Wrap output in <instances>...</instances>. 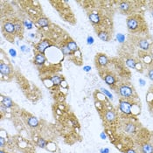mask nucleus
<instances>
[{
	"mask_svg": "<svg viewBox=\"0 0 153 153\" xmlns=\"http://www.w3.org/2000/svg\"><path fill=\"white\" fill-rule=\"evenodd\" d=\"M119 93H120V95H121L123 97H124V98H129V97H130L133 94L132 89L130 88V87H128V86H123V87H120Z\"/></svg>",
	"mask_w": 153,
	"mask_h": 153,
	"instance_id": "obj_1",
	"label": "nucleus"
},
{
	"mask_svg": "<svg viewBox=\"0 0 153 153\" xmlns=\"http://www.w3.org/2000/svg\"><path fill=\"white\" fill-rule=\"evenodd\" d=\"M120 109L122 112H124V114H130L131 113V105L130 103L125 101H120Z\"/></svg>",
	"mask_w": 153,
	"mask_h": 153,
	"instance_id": "obj_2",
	"label": "nucleus"
},
{
	"mask_svg": "<svg viewBox=\"0 0 153 153\" xmlns=\"http://www.w3.org/2000/svg\"><path fill=\"white\" fill-rule=\"evenodd\" d=\"M127 26L130 30H136L138 27V21L134 18H130L127 20Z\"/></svg>",
	"mask_w": 153,
	"mask_h": 153,
	"instance_id": "obj_3",
	"label": "nucleus"
},
{
	"mask_svg": "<svg viewBox=\"0 0 153 153\" xmlns=\"http://www.w3.org/2000/svg\"><path fill=\"white\" fill-rule=\"evenodd\" d=\"M50 46V44H49V42L47 41V40H44V41L40 42V43L37 46V50L39 51V53H43L45 51H46V48H48Z\"/></svg>",
	"mask_w": 153,
	"mask_h": 153,
	"instance_id": "obj_4",
	"label": "nucleus"
},
{
	"mask_svg": "<svg viewBox=\"0 0 153 153\" xmlns=\"http://www.w3.org/2000/svg\"><path fill=\"white\" fill-rule=\"evenodd\" d=\"M0 72H1L2 74L8 75L10 73V67L6 64H5L4 62H1V64H0Z\"/></svg>",
	"mask_w": 153,
	"mask_h": 153,
	"instance_id": "obj_5",
	"label": "nucleus"
},
{
	"mask_svg": "<svg viewBox=\"0 0 153 153\" xmlns=\"http://www.w3.org/2000/svg\"><path fill=\"white\" fill-rule=\"evenodd\" d=\"M46 62V57L41 53H39L35 56V63L38 65H42Z\"/></svg>",
	"mask_w": 153,
	"mask_h": 153,
	"instance_id": "obj_6",
	"label": "nucleus"
},
{
	"mask_svg": "<svg viewBox=\"0 0 153 153\" xmlns=\"http://www.w3.org/2000/svg\"><path fill=\"white\" fill-rule=\"evenodd\" d=\"M142 152L143 153H153V147L150 144H144L142 146Z\"/></svg>",
	"mask_w": 153,
	"mask_h": 153,
	"instance_id": "obj_7",
	"label": "nucleus"
},
{
	"mask_svg": "<svg viewBox=\"0 0 153 153\" xmlns=\"http://www.w3.org/2000/svg\"><path fill=\"white\" fill-rule=\"evenodd\" d=\"M4 27H5V30L7 32H9V33H13L15 32V25L12 23H5V25H4Z\"/></svg>",
	"mask_w": 153,
	"mask_h": 153,
	"instance_id": "obj_8",
	"label": "nucleus"
},
{
	"mask_svg": "<svg viewBox=\"0 0 153 153\" xmlns=\"http://www.w3.org/2000/svg\"><path fill=\"white\" fill-rule=\"evenodd\" d=\"M108 62H109V60H108V58L106 57V55L100 54L98 56L99 65H101V66H106V65L108 64Z\"/></svg>",
	"mask_w": 153,
	"mask_h": 153,
	"instance_id": "obj_9",
	"label": "nucleus"
},
{
	"mask_svg": "<svg viewBox=\"0 0 153 153\" xmlns=\"http://www.w3.org/2000/svg\"><path fill=\"white\" fill-rule=\"evenodd\" d=\"M89 19L92 23L94 24H98L100 22V17H99L98 14L95 13V12L89 14Z\"/></svg>",
	"mask_w": 153,
	"mask_h": 153,
	"instance_id": "obj_10",
	"label": "nucleus"
},
{
	"mask_svg": "<svg viewBox=\"0 0 153 153\" xmlns=\"http://www.w3.org/2000/svg\"><path fill=\"white\" fill-rule=\"evenodd\" d=\"M105 118L107 121L112 122V121H114V119L116 118V115H115L114 112L111 111V110H108L105 114Z\"/></svg>",
	"mask_w": 153,
	"mask_h": 153,
	"instance_id": "obj_11",
	"label": "nucleus"
},
{
	"mask_svg": "<svg viewBox=\"0 0 153 153\" xmlns=\"http://www.w3.org/2000/svg\"><path fill=\"white\" fill-rule=\"evenodd\" d=\"M2 104L5 106V108H11L13 105V102H12V100L10 98V97H5Z\"/></svg>",
	"mask_w": 153,
	"mask_h": 153,
	"instance_id": "obj_12",
	"label": "nucleus"
},
{
	"mask_svg": "<svg viewBox=\"0 0 153 153\" xmlns=\"http://www.w3.org/2000/svg\"><path fill=\"white\" fill-rule=\"evenodd\" d=\"M28 124L31 127H37L39 125V121H38V119L36 117H30L28 119Z\"/></svg>",
	"mask_w": 153,
	"mask_h": 153,
	"instance_id": "obj_13",
	"label": "nucleus"
},
{
	"mask_svg": "<svg viewBox=\"0 0 153 153\" xmlns=\"http://www.w3.org/2000/svg\"><path fill=\"white\" fill-rule=\"evenodd\" d=\"M105 82L107 83L108 85H113L115 83V78H114V76H112V75H110V74H108V75H106L105 76Z\"/></svg>",
	"mask_w": 153,
	"mask_h": 153,
	"instance_id": "obj_14",
	"label": "nucleus"
},
{
	"mask_svg": "<svg viewBox=\"0 0 153 153\" xmlns=\"http://www.w3.org/2000/svg\"><path fill=\"white\" fill-rule=\"evenodd\" d=\"M139 46L143 50H148L149 49V43L145 39H142L139 41Z\"/></svg>",
	"mask_w": 153,
	"mask_h": 153,
	"instance_id": "obj_15",
	"label": "nucleus"
},
{
	"mask_svg": "<svg viewBox=\"0 0 153 153\" xmlns=\"http://www.w3.org/2000/svg\"><path fill=\"white\" fill-rule=\"evenodd\" d=\"M38 23H39V25H40V26L45 27V26H47V25H49V21H48V19H46V18H39V20H38Z\"/></svg>",
	"mask_w": 153,
	"mask_h": 153,
	"instance_id": "obj_16",
	"label": "nucleus"
},
{
	"mask_svg": "<svg viewBox=\"0 0 153 153\" xmlns=\"http://www.w3.org/2000/svg\"><path fill=\"white\" fill-rule=\"evenodd\" d=\"M66 46H67V47L69 48L71 50V52L72 51H76L78 49V46H77V45H76V43L74 41H70V42H68V43L66 44Z\"/></svg>",
	"mask_w": 153,
	"mask_h": 153,
	"instance_id": "obj_17",
	"label": "nucleus"
},
{
	"mask_svg": "<svg viewBox=\"0 0 153 153\" xmlns=\"http://www.w3.org/2000/svg\"><path fill=\"white\" fill-rule=\"evenodd\" d=\"M98 37L102 41H108V40H109V35H108L107 32H100L98 33Z\"/></svg>",
	"mask_w": 153,
	"mask_h": 153,
	"instance_id": "obj_18",
	"label": "nucleus"
},
{
	"mask_svg": "<svg viewBox=\"0 0 153 153\" xmlns=\"http://www.w3.org/2000/svg\"><path fill=\"white\" fill-rule=\"evenodd\" d=\"M129 8H130V5L127 2H122L120 4V9L123 12H127L129 10Z\"/></svg>",
	"mask_w": 153,
	"mask_h": 153,
	"instance_id": "obj_19",
	"label": "nucleus"
},
{
	"mask_svg": "<svg viewBox=\"0 0 153 153\" xmlns=\"http://www.w3.org/2000/svg\"><path fill=\"white\" fill-rule=\"evenodd\" d=\"M126 65L130 67V68H136V62L134 59H129L126 60Z\"/></svg>",
	"mask_w": 153,
	"mask_h": 153,
	"instance_id": "obj_20",
	"label": "nucleus"
},
{
	"mask_svg": "<svg viewBox=\"0 0 153 153\" xmlns=\"http://www.w3.org/2000/svg\"><path fill=\"white\" fill-rule=\"evenodd\" d=\"M52 83H53V85H55V86H57V85L61 83V79H60V77H59V76H53V77L52 78Z\"/></svg>",
	"mask_w": 153,
	"mask_h": 153,
	"instance_id": "obj_21",
	"label": "nucleus"
},
{
	"mask_svg": "<svg viewBox=\"0 0 153 153\" xmlns=\"http://www.w3.org/2000/svg\"><path fill=\"white\" fill-rule=\"evenodd\" d=\"M125 130L128 133H133L134 131H135V126L133 125V124H127L126 127H125Z\"/></svg>",
	"mask_w": 153,
	"mask_h": 153,
	"instance_id": "obj_22",
	"label": "nucleus"
},
{
	"mask_svg": "<svg viewBox=\"0 0 153 153\" xmlns=\"http://www.w3.org/2000/svg\"><path fill=\"white\" fill-rule=\"evenodd\" d=\"M38 145L39 147H41V148H45L46 145V141L45 139H43V138H39L38 140Z\"/></svg>",
	"mask_w": 153,
	"mask_h": 153,
	"instance_id": "obj_23",
	"label": "nucleus"
},
{
	"mask_svg": "<svg viewBox=\"0 0 153 153\" xmlns=\"http://www.w3.org/2000/svg\"><path fill=\"white\" fill-rule=\"evenodd\" d=\"M61 50H62V53L64 55H69L71 53V50L67 47V46H63V47L61 48Z\"/></svg>",
	"mask_w": 153,
	"mask_h": 153,
	"instance_id": "obj_24",
	"label": "nucleus"
},
{
	"mask_svg": "<svg viewBox=\"0 0 153 153\" xmlns=\"http://www.w3.org/2000/svg\"><path fill=\"white\" fill-rule=\"evenodd\" d=\"M117 39L120 43H123V42L125 40V36L124 34H122V33H118L117 35Z\"/></svg>",
	"mask_w": 153,
	"mask_h": 153,
	"instance_id": "obj_25",
	"label": "nucleus"
},
{
	"mask_svg": "<svg viewBox=\"0 0 153 153\" xmlns=\"http://www.w3.org/2000/svg\"><path fill=\"white\" fill-rule=\"evenodd\" d=\"M101 90H102V92L103 94H105L106 95H107L108 97H109V99H111V100H112V99H113V95H112L110 94V93H109V91H108V90H106L105 88H102V89H101Z\"/></svg>",
	"mask_w": 153,
	"mask_h": 153,
	"instance_id": "obj_26",
	"label": "nucleus"
},
{
	"mask_svg": "<svg viewBox=\"0 0 153 153\" xmlns=\"http://www.w3.org/2000/svg\"><path fill=\"white\" fill-rule=\"evenodd\" d=\"M87 44H88V45H92V44L94 43V38H93V37H91V36L87 37Z\"/></svg>",
	"mask_w": 153,
	"mask_h": 153,
	"instance_id": "obj_27",
	"label": "nucleus"
},
{
	"mask_svg": "<svg viewBox=\"0 0 153 153\" xmlns=\"http://www.w3.org/2000/svg\"><path fill=\"white\" fill-rule=\"evenodd\" d=\"M9 53H10V54L12 55V57H15V56L17 55V52H16L15 50H14V49H10V50H9Z\"/></svg>",
	"mask_w": 153,
	"mask_h": 153,
	"instance_id": "obj_28",
	"label": "nucleus"
},
{
	"mask_svg": "<svg viewBox=\"0 0 153 153\" xmlns=\"http://www.w3.org/2000/svg\"><path fill=\"white\" fill-rule=\"evenodd\" d=\"M25 26H27L28 29H31L32 27V24L31 22H28V21H25Z\"/></svg>",
	"mask_w": 153,
	"mask_h": 153,
	"instance_id": "obj_29",
	"label": "nucleus"
},
{
	"mask_svg": "<svg viewBox=\"0 0 153 153\" xmlns=\"http://www.w3.org/2000/svg\"><path fill=\"white\" fill-rule=\"evenodd\" d=\"M148 76H149V78H150L151 80H153V69H151V70L149 71Z\"/></svg>",
	"mask_w": 153,
	"mask_h": 153,
	"instance_id": "obj_30",
	"label": "nucleus"
},
{
	"mask_svg": "<svg viewBox=\"0 0 153 153\" xmlns=\"http://www.w3.org/2000/svg\"><path fill=\"white\" fill-rule=\"evenodd\" d=\"M4 145H5V139L3 137H0V146L4 147Z\"/></svg>",
	"mask_w": 153,
	"mask_h": 153,
	"instance_id": "obj_31",
	"label": "nucleus"
},
{
	"mask_svg": "<svg viewBox=\"0 0 153 153\" xmlns=\"http://www.w3.org/2000/svg\"><path fill=\"white\" fill-rule=\"evenodd\" d=\"M109 149L105 148V149H102L101 150V153H109Z\"/></svg>",
	"mask_w": 153,
	"mask_h": 153,
	"instance_id": "obj_32",
	"label": "nucleus"
},
{
	"mask_svg": "<svg viewBox=\"0 0 153 153\" xmlns=\"http://www.w3.org/2000/svg\"><path fill=\"white\" fill-rule=\"evenodd\" d=\"M20 49H21V51H22V52H26V51H28L27 47H26L25 46H21Z\"/></svg>",
	"mask_w": 153,
	"mask_h": 153,
	"instance_id": "obj_33",
	"label": "nucleus"
},
{
	"mask_svg": "<svg viewBox=\"0 0 153 153\" xmlns=\"http://www.w3.org/2000/svg\"><path fill=\"white\" fill-rule=\"evenodd\" d=\"M83 70L86 71V72H88V71L91 70V67H90L89 66H84V67H83Z\"/></svg>",
	"mask_w": 153,
	"mask_h": 153,
	"instance_id": "obj_34",
	"label": "nucleus"
},
{
	"mask_svg": "<svg viewBox=\"0 0 153 153\" xmlns=\"http://www.w3.org/2000/svg\"><path fill=\"white\" fill-rule=\"evenodd\" d=\"M101 138H102V139H103V140H104V139H106V135H105V133H104V132H102V133H101Z\"/></svg>",
	"mask_w": 153,
	"mask_h": 153,
	"instance_id": "obj_35",
	"label": "nucleus"
},
{
	"mask_svg": "<svg viewBox=\"0 0 153 153\" xmlns=\"http://www.w3.org/2000/svg\"><path fill=\"white\" fill-rule=\"evenodd\" d=\"M139 83L141 86H144V85H145V81H144L143 79H139Z\"/></svg>",
	"mask_w": 153,
	"mask_h": 153,
	"instance_id": "obj_36",
	"label": "nucleus"
},
{
	"mask_svg": "<svg viewBox=\"0 0 153 153\" xmlns=\"http://www.w3.org/2000/svg\"><path fill=\"white\" fill-rule=\"evenodd\" d=\"M126 153H136V151H133V150H128Z\"/></svg>",
	"mask_w": 153,
	"mask_h": 153,
	"instance_id": "obj_37",
	"label": "nucleus"
},
{
	"mask_svg": "<svg viewBox=\"0 0 153 153\" xmlns=\"http://www.w3.org/2000/svg\"><path fill=\"white\" fill-rule=\"evenodd\" d=\"M15 28H16V30H19L20 29V26H19V25H15Z\"/></svg>",
	"mask_w": 153,
	"mask_h": 153,
	"instance_id": "obj_38",
	"label": "nucleus"
},
{
	"mask_svg": "<svg viewBox=\"0 0 153 153\" xmlns=\"http://www.w3.org/2000/svg\"><path fill=\"white\" fill-rule=\"evenodd\" d=\"M0 153H5V152H4L3 151H0Z\"/></svg>",
	"mask_w": 153,
	"mask_h": 153,
	"instance_id": "obj_39",
	"label": "nucleus"
},
{
	"mask_svg": "<svg viewBox=\"0 0 153 153\" xmlns=\"http://www.w3.org/2000/svg\"><path fill=\"white\" fill-rule=\"evenodd\" d=\"M152 58H153V54H152Z\"/></svg>",
	"mask_w": 153,
	"mask_h": 153,
	"instance_id": "obj_40",
	"label": "nucleus"
},
{
	"mask_svg": "<svg viewBox=\"0 0 153 153\" xmlns=\"http://www.w3.org/2000/svg\"><path fill=\"white\" fill-rule=\"evenodd\" d=\"M152 15H153V12H152Z\"/></svg>",
	"mask_w": 153,
	"mask_h": 153,
	"instance_id": "obj_41",
	"label": "nucleus"
}]
</instances>
